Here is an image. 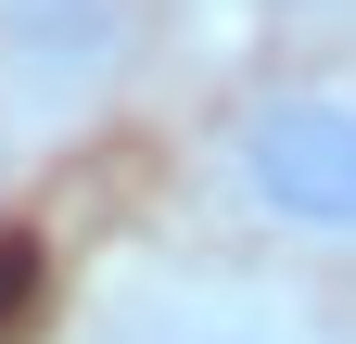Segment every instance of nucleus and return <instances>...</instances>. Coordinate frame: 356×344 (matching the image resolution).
I'll return each instance as SVG.
<instances>
[{
    "instance_id": "nucleus-3",
    "label": "nucleus",
    "mask_w": 356,
    "mask_h": 344,
    "mask_svg": "<svg viewBox=\"0 0 356 344\" xmlns=\"http://www.w3.org/2000/svg\"><path fill=\"white\" fill-rule=\"evenodd\" d=\"M64 344H343V319L293 268H254V255L242 268H165V255H140V268H115L76 306Z\"/></svg>"
},
{
    "instance_id": "nucleus-1",
    "label": "nucleus",
    "mask_w": 356,
    "mask_h": 344,
    "mask_svg": "<svg viewBox=\"0 0 356 344\" xmlns=\"http://www.w3.org/2000/svg\"><path fill=\"white\" fill-rule=\"evenodd\" d=\"M191 191L254 268H356V64L229 90L191 141Z\"/></svg>"
},
{
    "instance_id": "nucleus-4",
    "label": "nucleus",
    "mask_w": 356,
    "mask_h": 344,
    "mask_svg": "<svg viewBox=\"0 0 356 344\" xmlns=\"http://www.w3.org/2000/svg\"><path fill=\"white\" fill-rule=\"evenodd\" d=\"M26 306H38V242H26V230H0V331H13Z\"/></svg>"
},
{
    "instance_id": "nucleus-2",
    "label": "nucleus",
    "mask_w": 356,
    "mask_h": 344,
    "mask_svg": "<svg viewBox=\"0 0 356 344\" xmlns=\"http://www.w3.org/2000/svg\"><path fill=\"white\" fill-rule=\"evenodd\" d=\"M165 0H0V141L51 153L76 127H102L153 64Z\"/></svg>"
}]
</instances>
